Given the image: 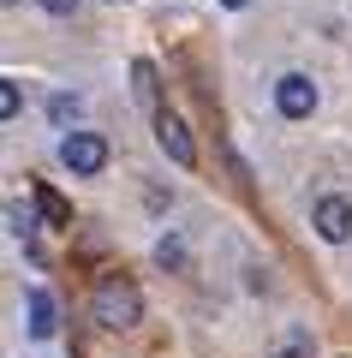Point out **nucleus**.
<instances>
[{
    "instance_id": "ddd939ff",
    "label": "nucleus",
    "mask_w": 352,
    "mask_h": 358,
    "mask_svg": "<svg viewBox=\"0 0 352 358\" xmlns=\"http://www.w3.org/2000/svg\"><path fill=\"white\" fill-rule=\"evenodd\" d=\"M42 6H48L54 18H66V13H72V6H78V0H42Z\"/></svg>"
},
{
    "instance_id": "9d476101",
    "label": "nucleus",
    "mask_w": 352,
    "mask_h": 358,
    "mask_svg": "<svg viewBox=\"0 0 352 358\" xmlns=\"http://www.w3.org/2000/svg\"><path fill=\"white\" fill-rule=\"evenodd\" d=\"M155 263H162V268H179V263H185V245H179V239H162V245H155Z\"/></svg>"
},
{
    "instance_id": "9b49d317",
    "label": "nucleus",
    "mask_w": 352,
    "mask_h": 358,
    "mask_svg": "<svg viewBox=\"0 0 352 358\" xmlns=\"http://www.w3.org/2000/svg\"><path fill=\"white\" fill-rule=\"evenodd\" d=\"M0 120H18V84L0 78Z\"/></svg>"
},
{
    "instance_id": "20e7f679",
    "label": "nucleus",
    "mask_w": 352,
    "mask_h": 358,
    "mask_svg": "<svg viewBox=\"0 0 352 358\" xmlns=\"http://www.w3.org/2000/svg\"><path fill=\"white\" fill-rule=\"evenodd\" d=\"M275 108H281L287 120H304V114L316 108V84H311L304 72H287V78L275 84Z\"/></svg>"
},
{
    "instance_id": "f257e3e1",
    "label": "nucleus",
    "mask_w": 352,
    "mask_h": 358,
    "mask_svg": "<svg viewBox=\"0 0 352 358\" xmlns=\"http://www.w3.org/2000/svg\"><path fill=\"white\" fill-rule=\"evenodd\" d=\"M96 317H101V329H132V322H138V287L120 281V275H108V281L96 287Z\"/></svg>"
},
{
    "instance_id": "f8f14e48",
    "label": "nucleus",
    "mask_w": 352,
    "mask_h": 358,
    "mask_svg": "<svg viewBox=\"0 0 352 358\" xmlns=\"http://www.w3.org/2000/svg\"><path fill=\"white\" fill-rule=\"evenodd\" d=\"M6 221H13V233H24V239H30V209H24V203L6 209Z\"/></svg>"
},
{
    "instance_id": "423d86ee",
    "label": "nucleus",
    "mask_w": 352,
    "mask_h": 358,
    "mask_svg": "<svg viewBox=\"0 0 352 358\" xmlns=\"http://www.w3.org/2000/svg\"><path fill=\"white\" fill-rule=\"evenodd\" d=\"M30 334H42V341H48L54 329H60V317H54V299H48V287H30Z\"/></svg>"
},
{
    "instance_id": "dca6fc26",
    "label": "nucleus",
    "mask_w": 352,
    "mask_h": 358,
    "mask_svg": "<svg viewBox=\"0 0 352 358\" xmlns=\"http://www.w3.org/2000/svg\"><path fill=\"white\" fill-rule=\"evenodd\" d=\"M6 6H18V0H6Z\"/></svg>"
},
{
    "instance_id": "0eeeda50",
    "label": "nucleus",
    "mask_w": 352,
    "mask_h": 358,
    "mask_svg": "<svg viewBox=\"0 0 352 358\" xmlns=\"http://www.w3.org/2000/svg\"><path fill=\"white\" fill-rule=\"evenodd\" d=\"M36 209L48 215V227H72V203H66L54 185H36Z\"/></svg>"
},
{
    "instance_id": "2eb2a0df",
    "label": "nucleus",
    "mask_w": 352,
    "mask_h": 358,
    "mask_svg": "<svg viewBox=\"0 0 352 358\" xmlns=\"http://www.w3.org/2000/svg\"><path fill=\"white\" fill-rule=\"evenodd\" d=\"M281 358H299V352H281Z\"/></svg>"
},
{
    "instance_id": "f03ea898",
    "label": "nucleus",
    "mask_w": 352,
    "mask_h": 358,
    "mask_svg": "<svg viewBox=\"0 0 352 358\" xmlns=\"http://www.w3.org/2000/svg\"><path fill=\"white\" fill-rule=\"evenodd\" d=\"M60 162L72 167V173H101L108 143H101L96 131H66V138H60Z\"/></svg>"
},
{
    "instance_id": "6e6552de",
    "label": "nucleus",
    "mask_w": 352,
    "mask_h": 358,
    "mask_svg": "<svg viewBox=\"0 0 352 358\" xmlns=\"http://www.w3.org/2000/svg\"><path fill=\"white\" fill-rule=\"evenodd\" d=\"M132 78H138V96L155 108V96H162V90H155V66H150V60H138V66H132ZM155 114H162V108H155Z\"/></svg>"
},
{
    "instance_id": "39448f33",
    "label": "nucleus",
    "mask_w": 352,
    "mask_h": 358,
    "mask_svg": "<svg viewBox=\"0 0 352 358\" xmlns=\"http://www.w3.org/2000/svg\"><path fill=\"white\" fill-rule=\"evenodd\" d=\"M311 221H316V233H323L328 245L352 239V203H346V197H323V203L311 209Z\"/></svg>"
},
{
    "instance_id": "1a4fd4ad",
    "label": "nucleus",
    "mask_w": 352,
    "mask_h": 358,
    "mask_svg": "<svg viewBox=\"0 0 352 358\" xmlns=\"http://www.w3.org/2000/svg\"><path fill=\"white\" fill-rule=\"evenodd\" d=\"M72 114H78V96H66V90H60V96H48V120H54V126H66Z\"/></svg>"
},
{
    "instance_id": "4468645a",
    "label": "nucleus",
    "mask_w": 352,
    "mask_h": 358,
    "mask_svg": "<svg viewBox=\"0 0 352 358\" xmlns=\"http://www.w3.org/2000/svg\"><path fill=\"white\" fill-rule=\"evenodd\" d=\"M221 6H245V0H221Z\"/></svg>"
},
{
    "instance_id": "7ed1b4c3",
    "label": "nucleus",
    "mask_w": 352,
    "mask_h": 358,
    "mask_svg": "<svg viewBox=\"0 0 352 358\" xmlns=\"http://www.w3.org/2000/svg\"><path fill=\"white\" fill-rule=\"evenodd\" d=\"M155 143H162V150L174 155V167H191V162H197V143H191L185 120H179V114H167V108L155 114Z\"/></svg>"
}]
</instances>
